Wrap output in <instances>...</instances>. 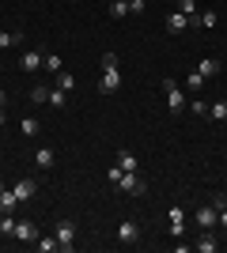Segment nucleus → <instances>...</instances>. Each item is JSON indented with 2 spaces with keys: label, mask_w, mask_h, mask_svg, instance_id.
Here are the masks:
<instances>
[{
  "label": "nucleus",
  "mask_w": 227,
  "mask_h": 253,
  "mask_svg": "<svg viewBox=\"0 0 227 253\" xmlns=\"http://www.w3.org/2000/svg\"><path fill=\"white\" fill-rule=\"evenodd\" d=\"M163 91H167V106H171V114L178 117V114H185V95H182V87L174 84V80H163Z\"/></svg>",
  "instance_id": "obj_1"
},
{
  "label": "nucleus",
  "mask_w": 227,
  "mask_h": 253,
  "mask_svg": "<svg viewBox=\"0 0 227 253\" xmlns=\"http://www.w3.org/2000/svg\"><path fill=\"white\" fill-rule=\"evenodd\" d=\"M53 238H57V250H72V246H76V223L72 219H61V223H57V231H53Z\"/></svg>",
  "instance_id": "obj_2"
},
{
  "label": "nucleus",
  "mask_w": 227,
  "mask_h": 253,
  "mask_svg": "<svg viewBox=\"0 0 227 253\" xmlns=\"http://www.w3.org/2000/svg\"><path fill=\"white\" fill-rule=\"evenodd\" d=\"M114 91H121V72L118 68H102V76H98V95H114Z\"/></svg>",
  "instance_id": "obj_3"
},
{
  "label": "nucleus",
  "mask_w": 227,
  "mask_h": 253,
  "mask_svg": "<svg viewBox=\"0 0 227 253\" xmlns=\"http://www.w3.org/2000/svg\"><path fill=\"white\" fill-rule=\"evenodd\" d=\"M193 219H197V227H201V231H212V227H216V219H220V208H216V204H201V208L193 211Z\"/></svg>",
  "instance_id": "obj_4"
},
{
  "label": "nucleus",
  "mask_w": 227,
  "mask_h": 253,
  "mask_svg": "<svg viewBox=\"0 0 227 253\" xmlns=\"http://www.w3.org/2000/svg\"><path fill=\"white\" fill-rule=\"evenodd\" d=\"M118 242L121 246H136V242H140V223H136V219H125L118 227Z\"/></svg>",
  "instance_id": "obj_5"
},
{
  "label": "nucleus",
  "mask_w": 227,
  "mask_h": 253,
  "mask_svg": "<svg viewBox=\"0 0 227 253\" xmlns=\"http://www.w3.org/2000/svg\"><path fill=\"white\" fill-rule=\"evenodd\" d=\"M167 223H171V238L178 242V238L185 234V208H178V204H174V208L167 211Z\"/></svg>",
  "instance_id": "obj_6"
},
{
  "label": "nucleus",
  "mask_w": 227,
  "mask_h": 253,
  "mask_svg": "<svg viewBox=\"0 0 227 253\" xmlns=\"http://www.w3.org/2000/svg\"><path fill=\"white\" fill-rule=\"evenodd\" d=\"M118 185H121V189H125V193H133V197H144V189H148V185H144V181H140V174H136V170H125Z\"/></svg>",
  "instance_id": "obj_7"
},
{
  "label": "nucleus",
  "mask_w": 227,
  "mask_h": 253,
  "mask_svg": "<svg viewBox=\"0 0 227 253\" xmlns=\"http://www.w3.org/2000/svg\"><path fill=\"white\" fill-rule=\"evenodd\" d=\"M45 64V53L42 49H23V57H19V68L23 72H38Z\"/></svg>",
  "instance_id": "obj_8"
},
{
  "label": "nucleus",
  "mask_w": 227,
  "mask_h": 253,
  "mask_svg": "<svg viewBox=\"0 0 227 253\" xmlns=\"http://www.w3.org/2000/svg\"><path fill=\"white\" fill-rule=\"evenodd\" d=\"M11 193H15V201H31V197H34V193H38V181H34V178H23V181H15V185H11Z\"/></svg>",
  "instance_id": "obj_9"
},
{
  "label": "nucleus",
  "mask_w": 227,
  "mask_h": 253,
  "mask_svg": "<svg viewBox=\"0 0 227 253\" xmlns=\"http://www.w3.org/2000/svg\"><path fill=\"white\" fill-rule=\"evenodd\" d=\"M189 27H193V23H189L185 11H171V15H167V31L171 34H182V31H189Z\"/></svg>",
  "instance_id": "obj_10"
},
{
  "label": "nucleus",
  "mask_w": 227,
  "mask_h": 253,
  "mask_svg": "<svg viewBox=\"0 0 227 253\" xmlns=\"http://www.w3.org/2000/svg\"><path fill=\"white\" fill-rule=\"evenodd\" d=\"M193 250H197V253H216V250H220V238H216L212 231H201V238L193 242Z\"/></svg>",
  "instance_id": "obj_11"
},
{
  "label": "nucleus",
  "mask_w": 227,
  "mask_h": 253,
  "mask_svg": "<svg viewBox=\"0 0 227 253\" xmlns=\"http://www.w3.org/2000/svg\"><path fill=\"white\" fill-rule=\"evenodd\" d=\"M11 238H15V242H34V238H38V227H34V223H15V234H11Z\"/></svg>",
  "instance_id": "obj_12"
},
{
  "label": "nucleus",
  "mask_w": 227,
  "mask_h": 253,
  "mask_svg": "<svg viewBox=\"0 0 227 253\" xmlns=\"http://www.w3.org/2000/svg\"><path fill=\"white\" fill-rule=\"evenodd\" d=\"M19 208V201H15V193H11L8 181H0V211H15Z\"/></svg>",
  "instance_id": "obj_13"
},
{
  "label": "nucleus",
  "mask_w": 227,
  "mask_h": 253,
  "mask_svg": "<svg viewBox=\"0 0 227 253\" xmlns=\"http://www.w3.org/2000/svg\"><path fill=\"white\" fill-rule=\"evenodd\" d=\"M34 167L38 170H53V148H38L34 151Z\"/></svg>",
  "instance_id": "obj_14"
},
{
  "label": "nucleus",
  "mask_w": 227,
  "mask_h": 253,
  "mask_svg": "<svg viewBox=\"0 0 227 253\" xmlns=\"http://www.w3.org/2000/svg\"><path fill=\"white\" fill-rule=\"evenodd\" d=\"M45 102L53 106V110H65V106H68V91H61V87H49V98H45Z\"/></svg>",
  "instance_id": "obj_15"
},
{
  "label": "nucleus",
  "mask_w": 227,
  "mask_h": 253,
  "mask_svg": "<svg viewBox=\"0 0 227 253\" xmlns=\"http://www.w3.org/2000/svg\"><path fill=\"white\" fill-rule=\"evenodd\" d=\"M205 117H212V121H227V98L212 102V106H208V114H205Z\"/></svg>",
  "instance_id": "obj_16"
},
{
  "label": "nucleus",
  "mask_w": 227,
  "mask_h": 253,
  "mask_svg": "<svg viewBox=\"0 0 227 253\" xmlns=\"http://www.w3.org/2000/svg\"><path fill=\"white\" fill-rule=\"evenodd\" d=\"M23 34L19 31H0V49H11V45H19Z\"/></svg>",
  "instance_id": "obj_17"
},
{
  "label": "nucleus",
  "mask_w": 227,
  "mask_h": 253,
  "mask_svg": "<svg viewBox=\"0 0 227 253\" xmlns=\"http://www.w3.org/2000/svg\"><path fill=\"white\" fill-rule=\"evenodd\" d=\"M42 68H45V72H65V61H61V57H57V53H45V64H42Z\"/></svg>",
  "instance_id": "obj_18"
},
{
  "label": "nucleus",
  "mask_w": 227,
  "mask_h": 253,
  "mask_svg": "<svg viewBox=\"0 0 227 253\" xmlns=\"http://www.w3.org/2000/svg\"><path fill=\"white\" fill-rule=\"evenodd\" d=\"M0 234H4V238H11V234H15V215H11V211H4V215H0Z\"/></svg>",
  "instance_id": "obj_19"
},
{
  "label": "nucleus",
  "mask_w": 227,
  "mask_h": 253,
  "mask_svg": "<svg viewBox=\"0 0 227 253\" xmlns=\"http://www.w3.org/2000/svg\"><path fill=\"white\" fill-rule=\"evenodd\" d=\"M57 87H61V91H76V76L72 72H57Z\"/></svg>",
  "instance_id": "obj_20"
},
{
  "label": "nucleus",
  "mask_w": 227,
  "mask_h": 253,
  "mask_svg": "<svg viewBox=\"0 0 227 253\" xmlns=\"http://www.w3.org/2000/svg\"><path fill=\"white\" fill-rule=\"evenodd\" d=\"M118 167L121 170H136V155H133V151H118Z\"/></svg>",
  "instance_id": "obj_21"
},
{
  "label": "nucleus",
  "mask_w": 227,
  "mask_h": 253,
  "mask_svg": "<svg viewBox=\"0 0 227 253\" xmlns=\"http://www.w3.org/2000/svg\"><path fill=\"white\" fill-rule=\"evenodd\" d=\"M110 15H114V19H125V15H129V0H114V4H110Z\"/></svg>",
  "instance_id": "obj_22"
},
{
  "label": "nucleus",
  "mask_w": 227,
  "mask_h": 253,
  "mask_svg": "<svg viewBox=\"0 0 227 253\" xmlns=\"http://www.w3.org/2000/svg\"><path fill=\"white\" fill-rule=\"evenodd\" d=\"M197 72L208 80V76H216V72H220V61H201V64H197Z\"/></svg>",
  "instance_id": "obj_23"
},
{
  "label": "nucleus",
  "mask_w": 227,
  "mask_h": 253,
  "mask_svg": "<svg viewBox=\"0 0 227 253\" xmlns=\"http://www.w3.org/2000/svg\"><path fill=\"white\" fill-rule=\"evenodd\" d=\"M45 98H49V87H45V84H34L31 87V102H45Z\"/></svg>",
  "instance_id": "obj_24"
},
{
  "label": "nucleus",
  "mask_w": 227,
  "mask_h": 253,
  "mask_svg": "<svg viewBox=\"0 0 227 253\" xmlns=\"http://www.w3.org/2000/svg\"><path fill=\"white\" fill-rule=\"evenodd\" d=\"M38 132H42V125L34 117H23V136H38Z\"/></svg>",
  "instance_id": "obj_25"
},
{
  "label": "nucleus",
  "mask_w": 227,
  "mask_h": 253,
  "mask_svg": "<svg viewBox=\"0 0 227 253\" xmlns=\"http://www.w3.org/2000/svg\"><path fill=\"white\" fill-rule=\"evenodd\" d=\"M216 23H220V15H216V11H201V31H212Z\"/></svg>",
  "instance_id": "obj_26"
},
{
  "label": "nucleus",
  "mask_w": 227,
  "mask_h": 253,
  "mask_svg": "<svg viewBox=\"0 0 227 253\" xmlns=\"http://www.w3.org/2000/svg\"><path fill=\"white\" fill-rule=\"evenodd\" d=\"M34 250H42V253H53V250H57V238H34Z\"/></svg>",
  "instance_id": "obj_27"
},
{
  "label": "nucleus",
  "mask_w": 227,
  "mask_h": 253,
  "mask_svg": "<svg viewBox=\"0 0 227 253\" xmlns=\"http://www.w3.org/2000/svg\"><path fill=\"white\" fill-rule=\"evenodd\" d=\"M185 87H189V91H201V87H205V76H201V72H189Z\"/></svg>",
  "instance_id": "obj_28"
},
{
  "label": "nucleus",
  "mask_w": 227,
  "mask_h": 253,
  "mask_svg": "<svg viewBox=\"0 0 227 253\" xmlns=\"http://www.w3.org/2000/svg\"><path fill=\"white\" fill-rule=\"evenodd\" d=\"M185 110H189V114H197V117H205V114H208V106L201 102V98H197V102H189V106H185Z\"/></svg>",
  "instance_id": "obj_29"
},
{
  "label": "nucleus",
  "mask_w": 227,
  "mask_h": 253,
  "mask_svg": "<svg viewBox=\"0 0 227 253\" xmlns=\"http://www.w3.org/2000/svg\"><path fill=\"white\" fill-rule=\"evenodd\" d=\"M178 11H185V15H197V0H178Z\"/></svg>",
  "instance_id": "obj_30"
},
{
  "label": "nucleus",
  "mask_w": 227,
  "mask_h": 253,
  "mask_svg": "<svg viewBox=\"0 0 227 253\" xmlns=\"http://www.w3.org/2000/svg\"><path fill=\"white\" fill-rule=\"evenodd\" d=\"M121 174H125V170H121V167H118V163H114V167H110V170H106V178H110V181H114V185H118V181H121Z\"/></svg>",
  "instance_id": "obj_31"
},
{
  "label": "nucleus",
  "mask_w": 227,
  "mask_h": 253,
  "mask_svg": "<svg viewBox=\"0 0 227 253\" xmlns=\"http://www.w3.org/2000/svg\"><path fill=\"white\" fill-rule=\"evenodd\" d=\"M98 64H102V68H118V57H114V53H102V61H98Z\"/></svg>",
  "instance_id": "obj_32"
},
{
  "label": "nucleus",
  "mask_w": 227,
  "mask_h": 253,
  "mask_svg": "<svg viewBox=\"0 0 227 253\" xmlns=\"http://www.w3.org/2000/svg\"><path fill=\"white\" fill-rule=\"evenodd\" d=\"M144 11V0H129V15H140Z\"/></svg>",
  "instance_id": "obj_33"
},
{
  "label": "nucleus",
  "mask_w": 227,
  "mask_h": 253,
  "mask_svg": "<svg viewBox=\"0 0 227 253\" xmlns=\"http://www.w3.org/2000/svg\"><path fill=\"white\" fill-rule=\"evenodd\" d=\"M216 227H224V231H227V204L220 208V219H216Z\"/></svg>",
  "instance_id": "obj_34"
},
{
  "label": "nucleus",
  "mask_w": 227,
  "mask_h": 253,
  "mask_svg": "<svg viewBox=\"0 0 227 253\" xmlns=\"http://www.w3.org/2000/svg\"><path fill=\"white\" fill-rule=\"evenodd\" d=\"M4 106H8V91H0V110H4Z\"/></svg>",
  "instance_id": "obj_35"
},
{
  "label": "nucleus",
  "mask_w": 227,
  "mask_h": 253,
  "mask_svg": "<svg viewBox=\"0 0 227 253\" xmlns=\"http://www.w3.org/2000/svg\"><path fill=\"white\" fill-rule=\"evenodd\" d=\"M0 125H8V117H4V110H0Z\"/></svg>",
  "instance_id": "obj_36"
}]
</instances>
